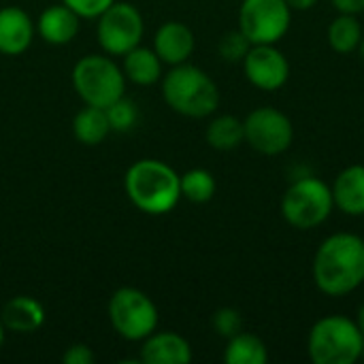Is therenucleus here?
I'll list each match as a JSON object with an SVG mask.
<instances>
[{
    "mask_svg": "<svg viewBox=\"0 0 364 364\" xmlns=\"http://www.w3.org/2000/svg\"><path fill=\"white\" fill-rule=\"evenodd\" d=\"M179 173L162 160H136L124 177V190L130 203L147 215L171 213L181 198Z\"/></svg>",
    "mask_w": 364,
    "mask_h": 364,
    "instance_id": "2",
    "label": "nucleus"
},
{
    "mask_svg": "<svg viewBox=\"0 0 364 364\" xmlns=\"http://www.w3.org/2000/svg\"><path fill=\"white\" fill-rule=\"evenodd\" d=\"M292 11H309L318 4V0H286Z\"/></svg>",
    "mask_w": 364,
    "mask_h": 364,
    "instance_id": "30",
    "label": "nucleus"
},
{
    "mask_svg": "<svg viewBox=\"0 0 364 364\" xmlns=\"http://www.w3.org/2000/svg\"><path fill=\"white\" fill-rule=\"evenodd\" d=\"M205 139L209 147L218 151H232L239 145L245 143V130H243V119L235 115H218L209 122L205 130Z\"/></svg>",
    "mask_w": 364,
    "mask_h": 364,
    "instance_id": "21",
    "label": "nucleus"
},
{
    "mask_svg": "<svg viewBox=\"0 0 364 364\" xmlns=\"http://www.w3.org/2000/svg\"><path fill=\"white\" fill-rule=\"evenodd\" d=\"M292 23V9L286 0H241L239 30L252 45H275Z\"/></svg>",
    "mask_w": 364,
    "mask_h": 364,
    "instance_id": "9",
    "label": "nucleus"
},
{
    "mask_svg": "<svg viewBox=\"0 0 364 364\" xmlns=\"http://www.w3.org/2000/svg\"><path fill=\"white\" fill-rule=\"evenodd\" d=\"M356 324H358V328H360V333L364 335V303L358 307V316H356Z\"/></svg>",
    "mask_w": 364,
    "mask_h": 364,
    "instance_id": "31",
    "label": "nucleus"
},
{
    "mask_svg": "<svg viewBox=\"0 0 364 364\" xmlns=\"http://www.w3.org/2000/svg\"><path fill=\"white\" fill-rule=\"evenodd\" d=\"M4 337H6V328H4V324H2V320H0V350H2V346H4Z\"/></svg>",
    "mask_w": 364,
    "mask_h": 364,
    "instance_id": "32",
    "label": "nucleus"
},
{
    "mask_svg": "<svg viewBox=\"0 0 364 364\" xmlns=\"http://www.w3.org/2000/svg\"><path fill=\"white\" fill-rule=\"evenodd\" d=\"M81 17L64 2L47 6L36 19L38 36L49 45H68L79 34Z\"/></svg>",
    "mask_w": 364,
    "mask_h": 364,
    "instance_id": "14",
    "label": "nucleus"
},
{
    "mask_svg": "<svg viewBox=\"0 0 364 364\" xmlns=\"http://www.w3.org/2000/svg\"><path fill=\"white\" fill-rule=\"evenodd\" d=\"M282 218L299 230H311L324 224L333 209V190L320 177H301L282 196Z\"/></svg>",
    "mask_w": 364,
    "mask_h": 364,
    "instance_id": "6",
    "label": "nucleus"
},
{
    "mask_svg": "<svg viewBox=\"0 0 364 364\" xmlns=\"http://www.w3.org/2000/svg\"><path fill=\"white\" fill-rule=\"evenodd\" d=\"M245 143L262 156H279L294 141V126L275 107H258L243 119Z\"/></svg>",
    "mask_w": 364,
    "mask_h": 364,
    "instance_id": "10",
    "label": "nucleus"
},
{
    "mask_svg": "<svg viewBox=\"0 0 364 364\" xmlns=\"http://www.w3.org/2000/svg\"><path fill=\"white\" fill-rule=\"evenodd\" d=\"M96 19V41L107 55H126L141 45L145 21L134 4L115 0Z\"/></svg>",
    "mask_w": 364,
    "mask_h": 364,
    "instance_id": "8",
    "label": "nucleus"
},
{
    "mask_svg": "<svg viewBox=\"0 0 364 364\" xmlns=\"http://www.w3.org/2000/svg\"><path fill=\"white\" fill-rule=\"evenodd\" d=\"M363 26L358 21V15L339 13L326 30V41L333 51L337 53H352L358 49L363 38Z\"/></svg>",
    "mask_w": 364,
    "mask_h": 364,
    "instance_id": "22",
    "label": "nucleus"
},
{
    "mask_svg": "<svg viewBox=\"0 0 364 364\" xmlns=\"http://www.w3.org/2000/svg\"><path fill=\"white\" fill-rule=\"evenodd\" d=\"M314 284L326 296H346L364 284V239L354 232L326 237L314 256Z\"/></svg>",
    "mask_w": 364,
    "mask_h": 364,
    "instance_id": "1",
    "label": "nucleus"
},
{
    "mask_svg": "<svg viewBox=\"0 0 364 364\" xmlns=\"http://www.w3.org/2000/svg\"><path fill=\"white\" fill-rule=\"evenodd\" d=\"M307 356L314 364H354L364 356V335L346 316L320 318L307 335Z\"/></svg>",
    "mask_w": 364,
    "mask_h": 364,
    "instance_id": "4",
    "label": "nucleus"
},
{
    "mask_svg": "<svg viewBox=\"0 0 364 364\" xmlns=\"http://www.w3.org/2000/svg\"><path fill=\"white\" fill-rule=\"evenodd\" d=\"M145 364H188L192 360V346L177 333H151L141 348Z\"/></svg>",
    "mask_w": 364,
    "mask_h": 364,
    "instance_id": "15",
    "label": "nucleus"
},
{
    "mask_svg": "<svg viewBox=\"0 0 364 364\" xmlns=\"http://www.w3.org/2000/svg\"><path fill=\"white\" fill-rule=\"evenodd\" d=\"M122 70L126 75L128 81H132L134 85H154L162 79V60L158 58V53L154 51V47H141L136 45L134 49H130L126 55H122Z\"/></svg>",
    "mask_w": 364,
    "mask_h": 364,
    "instance_id": "18",
    "label": "nucleus"
},
{
    "mask_svg": "<svg viewBox=\"0 0 364 364\" xmlns=\"http://www.w3.org/2000/svg\"><path fill=\"white\" fill-rule=\"evenodd\" d=\"M162 98L179 115L203 119L218 111V83L194 64H177L162 77Z\"/></svg>",
    "mask_w": 364,
    "mask_h": 364,
    "instance_id": "3",
    "label": "nucleus"
},
{
    "mask_svg": "<svg viewBox=\"0 0 364 364\" xmlns=\"http://www.w3.org/2000/svg\"><path fill=\"white\" fill-rule=\"evenodd\" d=\"M109 322L126 341H145L160 322L156 303L136 288H119L109 301Z\"/></svg>",
    "mask_w": 364,
    "mask_h": 364,
    "instance_id": "7",
    "label": "nucleus"
},
{
    "mask_svg": "<svg viewBox=\"0 0 364 364\" xmlns=\"http://www.w3.org/2000/svg\"><path fill=\"white\" fill-rule=\"evenodd\" d=\"M73 85L85 105L107 109L111 102L124 96L126 75L111 55L90 53L75 64Z\"/></svg>",
    "mask_w": 364,
    "mask_h": 364,
    "instance_id": "5",
    "label": "nucleus"
},
{
    "mask_svg": "<svg viewBox=\"0 0 364 364\" xmlns=\"http://www.w3.org/2000/svg\"><path fill=\"white\" fill-rule=\"evenodd\" d=\"M179 181H181V198H188L194 205L209 203L218 190L215 177L207 168H190L179 177Z\"/></svg>",
    "mask_w": 364,
    "mask_h": 364,
    "instance_id": "23",
    "label": "nucleus"
},
{
    "mask_svg": "<svg viewBox=\"0 0 364 364\" xmlns=\"http://www.w3.org/2000/svg\"><path fill=\"white\" fill-rule=\"evenodd\" d=\"M335 209L350 218L364 215V164L346 166L333 183Z\"/></svg>",
    "mask_w": 364,
    "mask_h": 364,
    "instance_id": "17",
    "label": "nucleus"
},
{
    "mask_svg": "<svg viewBox=\"0 0 364 364\" xmlns=\"http://www.w3.org/2000/svg\"><path fill=\"white\" fill-rule=\"evenodd\" d=\"M196 38L194 32L183 21H164L154 34V51L162 64L177 66L190 60L194 53Z\"/></svg>",
    "mask_w": 364,
    "mask_h": 364,
    "instance_id": "12",
    "label": "nucleus"
},
{
    "mask_svg": "<svg viewBox=\"0 0 364 364\" xmlns=\"http://www.w3.org/2000/svg\"><path fill=\"white\" fill-rule=\"evenodd\" d=\"M358 53H360V58L364 60V34H363V38H360V45H358V49H356Z\"/></svg>",
    "mask_w": 364,
    "mask_h": 364,
    "instance_id": "33",
    "label": "nucleus"
},
{
    "mask_svg": "<svg viewBox=\"0 0 364 364\" xmlns=\"http://www.w3.org/2000/svg\"><path fill=\"white\" fill-rule=\"evenodd\" d=\"M34 21L19 6H2L0 9V53L19 55L28 51L34 41Z\"/></svg>",
    "mask_w": 364,
    "mask_h": 364,
    "instance_id": "13",
    "label": "nucleus"
},
{
    "mask_svg": "<svg viewBox=\"0 0 364 364\" xmlns=\"http://www.w3.org/2000/svg\"><path fill=\"white\" fill-rule=\"evenodd\" d=\"M105 111H107L111 130H117V132H128L139 119V107L132 100H128L126 96L111 102Z\"/></svg>",
    "mask_w": 364,
    "mask_h": 364,
    "instance_id": "24",
    "label": "nucleus"
},
{
    "mask_svg": "<svg viewBox=\"0 0 364 364\" xmlns=\"http://www.w3.org/2000/svg\"><path fill=\"white\" fill-rule=\"evenodd\" d=\"M0 320L4 324V328L11 333L32 335L43 328L45 309L36 299H32L28 294H19L4 303V307L0 311Z\"/></svg>",
    "mask_w": 364,
    "mask_h": 364,
    "instance_id": "16",
    "label": "nucleus"
},
{
    "mask_svg": "<svg viewBox=\"0 0 364 364\" xmlns=\"http://www.w3.org/2000/svg\"><path fill=\"white\" fill-rule=\"evenodd\" d=\"M224 363L267 364L269 363V348L258 335L241 331L239 335L228 339L226 350H224Z\"/></svg>",
    "mask_w": 364,
    "mask_h": 364,
    "instance_id": "20",
    "label": "nucleus"
},
{
    "mask_svg": "<svg viewBox=\"0 0 364 364\" xmlns=\"http://www.w3.org/2000/svg\"><path fill=\"white\" fill-rule=\"evenodd\" d=\"M73 132H75V139L83 145H90V147L100 145L111 132L107 111L100 107L85 105L73 119Z\"/></svg>",
    "mask_w": 364,
    "mask_h": 364,
    "instance_id": "19",
    "label": "nucleus"
},
{
    "mask_svg": "<svg viewBox=\"0 0 364 364\" xmlns=\"http://www.w3.org/2000/svg\"><path fill=\"white\" fill-rule=\"evenodd\" d=\"M211 324H213V331L220 337L230 339V337H235V335H239L243 331V316L235 307H222V309H218L213 314Z\"/></svg>",
    "mask_w": 364,
    "mask_h": 364,
    "instance_id": "26",
    "label": "nucleus"
},
{
    "mask_svg": "<svg viewBox=\"0 0 364 364\" xmlns=\"http://www.w3.org/2000/svg\"><path fill=\"white\" fill-rule=\"evenodd\" d=\"M333 6L339 13H350V15H358L364 11V0H331Z\"/></svg>",
    "mask_w": 364,
    "mask_h": 364,
    "instance_id": "29",
    "label": "nucleus"
},
{
    "mask_svg": "<svg viewBox=\"0 0 364 364\" xmlns=\"http://www.w3.org/2000/svg\"><path fill=\"white\" fill-rule=\"evenodd\" d=\"M241 64L245 79L262 92L282 90L290 79V62L275 45H252Z\"/></svg>",
    "mask_w": 364,
    "mask_h": 364,
    "instance_id": "11",
    "label": "nucleus"
},
{
    "mask_svg": "<svg viewBox=\"0 0 364 364\" xmlns=\"http://www.w3.org/2000/svg\"><path fill=\"white\" fill-rule=\"evenodd\" d=\"M66 6H70L81 19H96L102 11H107L115 0H62Z\"/></svg>",
    "mask_w": 364,
    "mask_h": 364,
    "instance_id": "27",
    "label": "nucleus"
},
{
    "mask_svg": "<svg viewBox=\"0 0 364 364\" xmlns=\"http://www.w3.org/2000/svg\"><path fill=\"white\" fill-rule=\"evenodd\" d=\"M250 47H252V43H250L247 36L237 28V30H232V32H226V34L220 38L218 51H220V55H222L226 62L237 64V62H243V58H245V53L250 51Z\"/></svg>",
    "mask_w": 364,
    "mask_h": 364,
    "instance_id": "25",
    "label": "nucleus"
},
{
    "mask_svg": "<svg viewBox=\"0 0 364 364\" xmlns=\"http://www.w3.org/2000/svg\"><path fill=\"white\" fill-rule=\"evenodd\" d=\"M62 363L64 364H94L96 363V354L90 346L85 343H75L70 346L64 354H62Z\"/></svg>",
    "mask_w": 364,
    "mask_h": 364,
    "instance_id": "28",
    "label": "nucleus"
}]
</instances>
